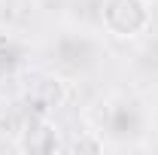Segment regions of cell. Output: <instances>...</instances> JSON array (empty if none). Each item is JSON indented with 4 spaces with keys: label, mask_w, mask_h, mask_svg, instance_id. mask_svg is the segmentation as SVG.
Here are the masks:
<instances>
[{
    "label": "cell",
    "mask_w": 158,
    "mask_h": 155,
    "mask_svg": "<svg viewBox=\"0 0 158 155\" xmlns=\"http://www.w3.org/2000/svg\"><path fill=\"white\" fill-rule=\"evenodd\" d=\"M73 152H103V137H98L94 131H85L82 137H76L70 143Z\"/></svg>",
    "instance_id": "3957f363"
},
{
    "label": "cell",
    "mask_w": 158,
    "mask_h": 155,
    "mask_svg": "<svg viewBox=\"0 0 158 155\" xmlns=\"http://www.w3.org/2000/svg\"><path fill=\"white\" fill-rule=\"evenodd\" d=\"M31 100L37 103L40 110H58L67 100V82L55 73H37L31 82Z\"/></svg>",
    "instance_id": "7a4b0ae2"
},
{
    "label": "cell",
    "mask_w": 158,
    "mask_h": 155,
    "mask_svg": "<svg viewBox=\"0 0 158 155\" xmlns=\"http://www.w3.org/2000/svg\"><path fill=\"white\" fill-rule=\"evenodd\" d=\"M100 21H103L110 37L134 40L149 31L152 6H149V0H103L100 3Z\"/></svg>",
    "instance_id": "6da1fadb"
}]
</instances>
